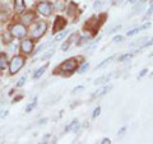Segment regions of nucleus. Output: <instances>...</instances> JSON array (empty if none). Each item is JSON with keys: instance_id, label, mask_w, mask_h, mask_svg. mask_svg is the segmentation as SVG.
<instances>
[{"instance_id": "obj_24", "label": "nucleus", "mask_w": 153, "mask_h": 144, "mask_svg": "<svg viewBox=\"0 0 153 144\" xmlns=\"http://www.w3.org/2000/svg\"><path fill=\"white\" fill-rule=\"evenodd\" d=\"M100 114H101V107H100V106H97V107L94 108V111H93L92 117H93V119H96L97 116H100Z\"/></svg>"}, {"instance_id": "obj_36", "label": "nucleus", "mask_w": 153, "mask_h": 144, "mask_svg": "<svg viewBox=\"0 0 153 144\" xmlns=\"http://www.w3.org/2000/svg\"><path fill=\"white\" fill-rule=\"evenodd\" d=\"M124 131H125V128H123L121 130H120V135H121V134H124Z\"/></svg>"}, {"instance_id": "obj_11", "label": "nucleus", "mask_w": 153, "mask_h": 144, "mask_svg": "<svg viewBox=\"0 0 153 144\" xmlns=\"http://www.w3.org/2000/svg\"><path fill=\"white\" fill-rule=\"evenodd\" d=\"M8 65V61H7V55L0 52V70H4Z\"/></svg>"}, {"instance_id": "obj_28", "label": "nucleus", "mask_w": 153, "mask_h": 144, "mask_svg": "<svg viewBox=\"0 0 153 144\" xmlns=\"http://www.w3.org/2000/svg\"><path fill=\"white\" fill-rule=\"evenodd\" d=\"M102 7V0H96L94 4H93V8L94 9H101Z\"/></svg>"}, {"instance_id": "obj_13", "label": "nucleus", "mask_w": 153, "mask_h": 144, "mask_svg": "<svg viewBox=\"0 0 153 144\" xmlns=\"http://www.w3.org/2000/svg\"><path fill=\"white\" fill-rule=\"evenodd\" d=\"M57 10H65L66 9V0H56L55 3Z\"/></svg>"}, {"instance_id": "obj_17", "label": "nucleus", "mask_w": 153, "mask_h": 144, "mask_svg": "<svg viewBox=\"0 0 153 144\" xmlns=\"http://www.w3.org/2000/svg\"><path fill=\"white\" fill-rule=\"evenodd\" d=\"M45 70H46V65H44V66H41V68H40V69H38V70L36 71V73H35V75H33V76H35V79H38V78H40V76H41L42 74H44V73H45Z\"/></svg>"}, {"instance_id": "obj_23", "label": "nucleus", "mask_w": 153, "mask_h": 144, "mask_svg": "<svg viewBox=\"0 0 153 144\" xmlns=\"http://www.w3.org/2000/svg\"><path fill=\"white\" fill-rule=\"evenodd\" d=\"M88 41H89V37L88 36H83V37H80V41L76 42V45L80 46V45H83L84 42H88Z\"/></svg>"}, {"instance_id": "obj_6", "label": "nucleus", "mask_w": 153, "mask_h": 144, "mask_svg": "<svg viewBox=\"0 0 153 144\" xmlns=\"http://www.w3.org/2000/svg\"><path fill=\"white\" fill-rule=\"evenodd\" d=\"M66 26V19L63 17H56V21L54 23V32H59L61 30H64Z\"/></svg>"}, {"instance_id": "obj_22", "label": "nucleus", "mask_w": 153, "mask_h": 144, "mask_svg": "<svg viewBox=\"0 0 153 144\" xmlns=\"http://www.w3.org/2000/svg\"><path fill=\"white\" fill-rule=\"evenodd\" d=\"M88 66H89V64H88V63H84L82 66H80V69L78 70V73H79V74L85 73V71H87V69H88Z\"/></svg>"}, {"instance_id": "obj_25", "label": "nucleus", "mask_w": 153, "mask_h": 144, "mask_svg": "<svg viewBox=\"0 0 153 144\" xmlns=\"http://www.w3.org/2000/svg\"><path fill=\"white\" fill-rule=\"evenodd\" d=\"M131 56H133V54H124L123 56H120V59H119V61H125V60H129Z\"/></svg>"}, {"instance_id": "obj_3", "label": "nucleus", "mask_w": 153, "mask_h": 144, "mask_svg": "<svg viewBox=\"0 0 153 144\" xmlns=\"http://www.w3.org/2000/svg\"><path fill=\"white\" fill-rule=\"evenodd\" d=\"M46 30H47V24L45 22H38V23H36V26H35V28H33V31H32V37L33 38H40V37H42L44 36V33L46 32Z\"/></svg>"}, {"instance_id": "obj_2", "label": "nucleus", "mask_w": 153, "mask_h": 144, "mask_svg": "<svg viewBox=\"0 0 153 144\" xmlns=\"http://www.w3.org/2000/svg\"><path fill=\"white\" fill-rule=\"evenodd\" d=\"M10 33H12L13 37L22 38V37H25L27 35V30H26V27L23 24H21V23H17V24H14V26L10 27Z\"/></svg>"}, {"instance_id": "obj_20", "label": "nucleus", "mask_w": 153, "mask_h": 144, "mask_svg": "<svg viewBox=\"0 0 153 144\" xmlns=\"http://www.w3.org/2000/svg\"><path fill=\"white\" fill-rule=\"evenodd\" d=\"M75 126H78V120H74V121L71 122L70 125H68V126H66V128H65V131H70L71 129H74Z\"/></svg>"}, {"instance_id": "obj_30", "label": "nucleus", "mask_w": 153, "mask_h": 144, "mask_svg": "<svg viewBox=\"0 0 153 144\" xmlns=\"http://www.w3.org/2000/svg\"><path fill=\"white\" fill-rule=\"evenodd\" d=\"M147 40L146 37H143V38H140V40H138V41H135V42H133L131 44V47H134V46H138V45H140V44H143V42H144Z\"/></svg>"}, {"instance_id": "obj_14", "label": "nucleus", "mask_w": 153, "mask_h": 144, "mask_svg": "<svg viewBox=\"0 0 153 144\" xmlns=\"http://www.w3.org/2000/svg\"><path fill=\"white\" fill-rule=\"evenodd\" d=\"M146 3H147V0H140V1L138 3L135 7L133 8V9H134V10H133V13H134V14H135V13H139V12L142 10V8L146 5Z\"/></svg>"}, {"instance_id": "obj_12", "label": "nucleus", "mask_w": 153, "mask_h": 144, "mask_svg": "<svg viewBox=\"0 0 153 144\" xmlns=\"http://www.w3.org/2000/svg\"><path fill=\"white\" fill-rule=\"evenodd\" d=\"M110 78H111V74H108V75H103V76H101V78L96 79V80H94V84H96V85H100V84L107 83V82L110 80Z\"/></svg>"}, {"instance_id": "obj_18", "label": "nucleus", "mask_w": 153, "mask_h": 144, "mask_svg": "<svg viewBox=\"0 0 153 144\" xmlns=\"http://www.w3.org/2000/svg\"><path fill=\"white\" fill-rule=\"evenodd\" d=\"M36 105H37V97L33 98V99H32V102H31V103H30V105H28V106L26 107V112H31V111H32V108L35 107Z\"/></svg>"}, {"instance_id": "obj_19", "label": "nucleus", "mask_w": 153, "mask_h": 144, "mask_svg": "<svg viewBox=\"0 0 153 144\" xmlns=\"http://www.w3.org/2000/svg\"><path fill=\"white\" fill-rule=\"evenodd\" d=\"M114 59V56H110L108 57V59H106V60H105V61H102V63L101 64H100V65H97V69H101V68H103V66L105 65H107V64H110V63H111V60Z\"/></svg>"}, {"instance_id": "obj_32", "label": "nucleus", "mask_w": 153, "mask_h": 144, "mask_svg": "<svg viewBox=\"0 0 153 144\" xmlns=\"http://www.w3.org/2000/svg\"><path fill=\"white\" fill-rule=\"evenodd\" d=\"M151 27V23L148 22V23H144V24H143L142 27H139L140 28V31H143V30H147V28H149Z\"/></svg>"}, {"instance_id": "obj_27", "label": "nucleus", "mask_w": 153, "mask_h": 144, "mask_svg": "<svg viewBox=\"0 0 153 144\" xmlns=\"http://www.w3.org/2000/svg\"><path fill=\"white\" fill-rule=\"evenodd\" d=\"M26 80H27V76H26V75H23L22 78L19 79V82H18V83H17V87H22V85L25 84V82H26Z\"/></svg>"}, {"instance_id": "obj_34", "label": "nucleus", "mask_w": 153, "mask_h": 144, "mask_svg": "<svg viewBox=\"0 0 153 144\" xmlns=\"http://www.w3.org/2000/svg\"><path fill=\"white\" fill-rule=\"evenodd\" d=\"M153 45V38H151L149 41H147L144 45H143V47H148V46H152Z\"/></svg>"}, {"instance_id": "obj_5", "label": "nucleus", "mask_w": 153, "mask_h": 144, "mask_svg": "<svg viewBox=\"0 0 153 144\" xmlns=\"http://www.w3.org/2000/svg\"><path fill=\"white\" fill-rule=\"evenodd\" d=\"M76 65H78L76 59H69V60H65L64 63L60 65V69L64 70V71H69V73H71V71H74L76 69Z\"/></svg>"}, {"instance_id": "obj_26", "label": "nucleus", "mask_w": 153, "mask_h": 144, "mask_svg": "<svg viewBox=\"0 0 153 144\" xmlns=\"http://www.w3.org/2000/svg\"><path fill=\"white\" fill-rule=\"evenodd\" d=\"M66 33H68V32H63V33H59V35H56L55 41H61V40H63V38L66 36Z\"/></svg>"}, {"instance_id": "obj_1", "label": "nucleus", "mask_w": 153, "mask_h": 144, "mask_svg": "<svg viewBox=\"0 0 153 144\" xmlns=\"http://www.w3.org/2000/svg\"><path fill=\"white\" fill-rule=\"evenodd\" d=\"M23 65H25V59H23L22 56H19V55H16L12 59L10 64H9V70H10V74L18 73V71L23 68Z\"/></svg>"}, {"instance_id": "obj_33", "label": "nucleus", "mask_w": 153, "mask_h": 144, "mask_svg": "<svg viewBox=\"0 0 153 144\" xmlns=\"http://www.w3.org/2000/svg\"><path fill=\"white\" fill-rule=\"evenodd\" d=\"M147 71H148V69H143V70L140 71V73H139V75H138V79H140V78H143V76H144V74L147 73Z\"/></svg>"}, {"instance_id": "obj_4", "label": "nucleus", "mask_w": 153, "mask_h": 144, "mask_svg": "<svg viewBox=\"0 0 153 144\" xmlns=\"http://www.w3.org/2000/svg\"><path fill=\"white\" fill-rule=\"evenodd\" d=\"M37 10H38V13H41L42 16L49 17V16H51V13H52V7H51L50 3L41 1V3H38V5H37Z\"/></svg>"}, {"instance_id": "obj_7", "label": "nucleus", "mask_w": 153, "mask_h": 144, "mask_svg": "<svg viewBox=\"0 0 153 144\" xmlns=\"http://www.w3.org/2000/svg\"><path fill=\"white\" fill-rule=\"evenodd\" d=\"M21 50L26 54H31L33 50V42L31 40H23L21 44Z\"/></svg>"}, {"instance_id": "obj_37", "label": "nucleus", "mask_w": 153, "mask_h": 144, "mask_svg": "<svg viewBox=\"0 0 153 144\" xmlns=\"http://www.w3.org/2000/svg\"><path fill=\"white\" fill-rule=\"evenodd\" d=\"M130 3H135V1H138V0H129Z\"/></svg>"}, {"instance_id": "obj_21", "label": "nucleus", "mask_w": 153, "mask_h": 144, "mask_svg": "<svg viewBox=\"0 0 153 144\" xmlns=\"http://www.w3.org/2000/svg\"><path fill=\"white\" fill-rule=\"evenodd\" d=\"M153 13V0H152V1H151V5H149V8H148V10H147V13L144 14V18H143V19H147L148 17H149L151 16V14Z\"/></svg>"}, {"instance_id": "obj_35", "label": "nucleus", "mask_w": 153, "mask_h": 144, "mask_svg": "<svg viewBox=\"0 0 153 144\" xmlns=\"http://www.w3.org/2000/svg\"><path fill=\"white\" fill-rule=\"evenodd\" d=\"M101 143H102V144H106V143L108 144V143H111V142H110V139H108V138H105V139H103V140H102Z\"/></svg>"}, {"instance_id": "obj_9", "label": "nucleus", "mask_w": 153, "mask_h": 144, "mask_svg": "<svg viewBox=\"0 0 153 144\" xmlns=\"http://www.w3.org/2000/svg\"><path fill=\"white\" fill-rule=\"evenodd\" d=\"M14 9H16V13L18 14L25 12V9H26L25 0H14Z\"/></svg>"}, {"instance_id": "obj_31", "label": "nucleus", "mask_w": 153, "mask_h": 144, "mask_svg": "<svg viewBox=\"0 0 153 144\" xmlns=\"http://www.w3.org/2000/svg\"><path fill=\"white\" fill-rule=\"evenodd\" d=\"M114 42L115 44H117V42H123V36H116L114 38Z\"/></svg>"}, {"instance_id": "obj_10", "label": "nucleus", "mask_w": 153, "mask_h": 144, "mask_svg": "<svg viewBox=\"0 0 153 144\" xmlns=\"http://www.w3.org/2000/svg\"><path fill=\"white\" fill-rule=\"evenodd\" d=\"M76 37V35L74 33V35H71L69 38H68V41L65 42V44H63V46H61V51H66V50H69V47L71 45V42H73V40Z\"/></svg>"}, {"instance_id": "obj_15", "label": "nucleus", "mask_w": 153, "mask_h": 144, "mask_svg": "<svg viewBox=\"0 0 153 144\" xmlns=\"http://www.w3.org/2000/svg\"><path fill=\"white\" fill-rule=\"evenodd\" d=\"M54 52H55V49H50L49 51H47V52H45V54H44V55H42V57H41V60H49V59H50V57H51L52 55H54Z\"/></svg>"}, {"instance_id": "obj_29", "label": "nucleus", "mask_w": 153, "mask_h": 144, "mask_svg": "<svg viewBox=\"0 0 153 144\" xmlns=\"http://www.w3.org/2000/svg\"><path fill=\"white\" fill-rule=\"evenodd\" d=\"M139 32H140V28H134V30L128 32V36H134V35H137V33H139Z\"/></svg>"}, {"instance_id": "obj_8", "label": "nucleus", "mask_w": 153, "mask_h": 144, "mask_svg": "<svg viewBox=\"0 0 153 144\" xmlns=\"http://www.w3.org/2000/svg\"><path fill=\"white\" fill-rule=\"evenodd\" d=\"M111 89V85H105V87H102V88H100V89H97L96 92L92 94V99H94V98H100V97H102L103 94H106L108 91Z\"/></svg>"}, {"instance_id": "obj_16", "label": "nucleus", "mask_w": 153, "mask_h": 144, "mask_svg": "<svg viewBox=\"0 0 153 144\" xmlns=\"http://www.w3.org/2000/svg\"><path fill=\"white\" fill-rule=\"evenodd\" d=\"M33 18H35V14H33V13H28V14H26V16L23 17V22H25L26 24H28V23L32 22Z\"/></svg>"}]
</instances>
